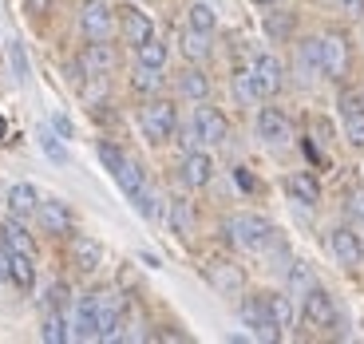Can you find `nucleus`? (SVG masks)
Listing matches in <instances>:
<instances>
[{"instance_id": "nucleus-1", "label": "nucleus", "mask_w": 364, "mask_h": 344, "mask_svg": "<svg viewBox=\"0 0 364 344\" xmlns=\"http://www.w3.org/2000/svg\"><path fill=\"white\" fill-rule=\"evenodd\" d=\"M222 230H226V237L237 245V249H265L269 237H273V226L257 214H234V217H226Z\"/></svg>"}, {"instance_id": "nucleus-2", "label": "nucleus", "mask_w": 364, "mask_h": 344, "mask_svg": "<svg viewBox=\"0 0 364 344\" xmlns=\"http://www.w3.org/2000/svg\"><path fill=\"white\" fill-rule=\"evenodd\" d=\"M139 127H143V135L151 139V143H166V139L178 131V111H174V103L155 100L139 111Z\"/></svg>"}, {"instance_id": "nucleus-3", "label": "nucleus", "mask_w": 364, "mask_h": 344, "mask_svg": "<svg viewBox=\"0 0 364 344\" xmlns=\"http://www.w3.org/2000/svg\"><path fill=\"white\" fill-rule=\"evenodd\" d=\"M250 72H254V83H257V95L262 100H269V95H277V91L285 87V68L277 55H254V64H250Z\"/></svg>"}, {"instance_id": "nucleus-4", "label": "nucleus", "mask_w": 364, "mask_h": 344, "mask_svg": "<svg viewBox=\"0 0 364 344\" xmlns=\"http://www.w3.org/2000/svg\"><path fill=\"white\" fill-rule=\"evenodd\" d=\"M321 64H325L328 80H345V72H348V40L341 36V32L321 36Z\"/></svg>"}, {"instance_id": "nucleus-5", "label": "nucleus", "mask_w": 364, "mask_h": 344, "mask_svg": "<svg viewBox=\"0 0 364 344\" xmlns=\"http://www.w3.org/2000/svg\"><path fill=\"white\" fill-rule=\"evenodd\" d=\"M242 321H246L262 340H277V336H282V328L273 325V317H269V301L265 297H246L242 301Z\"/></svg>"}, {"instance_id": "nucleus-6", "label": "nucleus", "mask_w": 364, "mask_h": 344, "mask_svg": "<svg viewBox=\"0 0 364 344\" xmlns=\"http://www.w3.org/2000/svg\"><path fill=\"white\" fill-rule=\"evenodd\" d=\"M341 123H345L348 143L364 151V103H360L356 91H345V95H341Z\"/></svg>"}, {"instance_id": "nucleus-7", "label": "nucleus", "mask_w": 364, "mask_h": 344, "mask_svg": "<svg viewBox=\"0 0 364 344\" xmlns=\"http://www.w3.org/2000/svg\"><path fill=\"white\" fill-rule=\"evenodd\" d=\"M257 139L269 143V146H285L293 139L289 119H285L282 111H273V107H262V111H257Z\"/></svg>"}, {"instance_id": "nucleus-8", "label": "nucleus", "mask_w": 364, "mask_h": 344, "mask_svg": "<svg viewBox=\"0 0 364 344\" xmlns=\"http://www.w3.org/2000/svg\"><path fill=\"white\" fill-rule=\"evenodd\" d=\"M206 277H210V285H214L222 297H237V293L246 289V273L237 269L234 262H210Z\"/></svg>"}, {"instance_id": "nucleus-9", "label": "nucleus", "mask_w": 364, "mask_h": 344, "mask_svg": "<svg viewBox=\"0 0 364 344\" xmlns=\"http://www.w3.org/2000/svg\"><path fill=\"white\" fill-rule=\"evenodd\" d=\"M119 24H123V40L127 44H143V40L155 36V24H151V16H146L143 9H135V4H123L119 9Z\"/></svg>"}, {"instance_id": "nucleus-10", "label": "nucleus", "mask_w": 364, "mask_h": 344, "mask_svg": "<svg viewBox=\"0 0 364 344\" xmlns=\"http://www.w3.org/2000/svg\"><path fill=\"white\" fill-rule=\"evenodd\" d=\"M328 245H333L337 262H341V265H348V269H356V265L364 262V245H360V234H356V230H348V226L333 230Z\"/></svg>"}, {"instance_id": "nucleus-11", "label": "nucleus", "mask_w": 364, "mask_h": 344, "mask_svg": "<svg viewBox=\"0 0 364 344\" xmlns=\"http://www.w3.org/2000/svg\"><path fill=\"white\" fill-rule=\"evenodd\" d=\"M80 28H83V36H87V40H107L111 36V9H107V4H100V0L83 4Z\"/></svg>"}, {"instance_id": "nucleus-12", "label": "nucleus", "mask_w": 364, "mask_h": 344, "mask_svg": "<svg viewBox=\"0 0 364 344\" xmlns=\"http://www.w3.org/2000/svg\"><path fill=\"white\" fill-rule=\"evenodd\" d=\"M301 313H305V321H309L313 328H328V325H333V317H337L333 297H328L325 289H317V285L305 293V308H301Z\"/></svg>"}, {"instance_id": "nucleus-13", "label": "nucleus", "mask_w": 364, "mask_h": 344, "mask_svg": "<svg viewBox=\"0 0 364 344\" xmlns=\"http://www.w3.org/2000/svg\"><path fill=\"white\" fill-rule=\"evenodd\" d=\"M297 75L301 83H313L317 75H325V64H321V40L309 36L297 44Z\"/></svg>"}, {"instance_id": "nucleus-14", "label": "nucleus", "mask_w": 364, "mask_h": 344, "mask_svg": "<svg viewBox=\"0 0 364 344\" xmlns=\"http://www.w3.org/2000/svg\"><path fill=\"white\" fill-rule=\"evenodd\" d=\"M194 123H198V131H202V143H210V146H222V143H226L230 123H226V115H222V111H214V107H198Z\"/></svg>"}, {"instance_id": "nucleus-15", "label": "nucleus", "mask_w": 364, "mask_h": 344, "mask_svg": "<svg viewBox=\"0 0 364 344\" xmlns=\"http://www.w3.org/2000/svg\"><path fill=\"white\" fill-rule=\"evenodd\" d=\"M80 68L87 75H107L111 68H115V52L107 48V40H91L80 55Z\"/></svg>"}, {"instance_id": "nucleus-16", "label": "nucleus", "mask_w": 364, "mask_h": 344, "mask_svg": "<svg viewBox=\"0 0 364 344\" xmlns=\"http://www.w3.org/2000/svg\"><path fill=\"white\" fill-rule=\"evenodd\" d=\"M36 217H40V226H44L48 234H68V230H72V210H68L64 202H55V198L40 202Z\"/></svg>"}, {"instance_id": "nucleus-17", "label": "nucleus", "mask_w": 364, "mask_h": 344, "mask_svg": "<svg viewBox=\"0 0 364 344\" xmlns=\"http://www.w3.org/2000/svg\"><path fill=\"white\" fill-rule=\"evenodd\" d=\"M72 336H75V340H100V325H95V297H83L80 305H75Z\"/></svg>"}, {"instance_id": "nucleus-18", "label": "nucleus", "mask_w": 364, "mask_h": 344, "mask_svg": "<svg viewBox=\"0 0 364 344\" xmlns=\"http://www.w3.org/2000/svg\"><path fill=\"white\" fill-rule=\"evenodd\" d=\"M210 174H214V163H210V154H202V151H191L186 158H182V182L186 186H206L210 182Z\"/></svg>"}, {"instance_id": "nucleus-19", "label": "nucleus", "mask_w": 364, "mask_h": 344, "mask_svg": "<svg viewBox=\"0 0 364 344\" xmlns=\"http://www.w3.org/2000/svg\"><path fill=\"white\" fill-rule=\"evenodd\" d=\"M285 190L293 194V198L301 202V206H317L321 202V186H317V178H313V174H289V178H285Z\"/></svg>"}, {"instance_id": "nucleus-20", "label": "nucleus", "mask_w": 364, "mask_h": 344, "mask_svg": "<svg viewBox=\"0 0 364 344\" xmlns=\"http://www.w3.org/2000/svg\"><path fill=\"white\" fill-rule=\"evenodd\" d=\"M36 206H40V194H36V186H28V182H16L9 190V210L16 217H28V214H36Z\"/></svg>"}, {"instance_id": "nucleus-21", "label": "nucleus", "mask_w": 364, "mask_h": 344, "mask_svg": "<svg viewBox=\"0 0 364 344\" xmlns=\"http://www.w3.org/2000/svg\"><path fill=\"white\" fill-rule=\"evenodd\" d=\"M72 262L80 265L83 273H91L95 265L103 262V249H100V242H95V237H75V242H72Z\"/></svg>"}, {"instance_id": "nucleus-22", "label": "nucleus", "mask_w": 364, "mask_h": 344, "mask_svg": "<svg viewBox=\"0 0 364 344\" xmlns=\"http://www.w3.org/2000/svg\"><path fill=\"white\" fill-rule=\"evenodd\" d=\"M178 91L186 95V100L202 103V100L210 95V80H206V72H198V68H186V72L178 75Z\"/></svg>"}, {"instance_id": "nucleus-23", "label": "nucleus", "mask_w": 364, "mask_h": 344, "mask_svg": "<svg viewBox=\"0 0 364 344\" xmlns=\"http://www.w3.org/2000/svg\"><path fill=\"white\" fill-rule=\"evenodd\" d=\"M135 52H139V64H143V68H155V72H163V64H166V44H163V40L151 36V40H143Z\"/></svg>"}, {"instance_id": "nucleus-24", "label": "nucleus", "mask_w": 364, "mask_h": 344, "mask_svg": "<svg viewBox=\"0 0 364 344\" xmlns=\"http://www.w3.org/2000/svg\"><path fill=\"white\" fill-rule=\"evenodd\" d=\"M191 226H194V210L186 198H174L171 202V230L178 237H191Z\"/></svg>"}, {"instance_id": "nucleus-25", "label": "nucleus", "mask_w": 364, "mask_h": 344, "mask_svg": "<svg viewBox=\"0 0 364 344\" xmlns=\"http://www.w3.org/2000/svg\"><path fill=\"white\" fill-rule=\"evenodd\" d=\"M262 28H265V36L269 40H289V32H293V16L289 12H265V20H262Z\"/></svg>"}, {"instance_id": "nucleus-26", "label": "nucleus", "mask_w": 364, "mask_h": 344, "mask_svg": "<svg viewBox=\"0 0 364 344\" xmlns=\"http://www.w3.org/2000/svg\"><path fill=\"white\" fill-rule=\"evenodd\" d=\"M269 317H273V325L277 328H293V301L285 297V293H269Z\"/></svg>"}, {"instance_id": "nucleus-27", "label": "nucleus", "mask_w": 364, "mask_h": 344, "mask_svg": "<svg viewBox=\"0 0 364 344\" xmlns=\"http://www.w3.org/2000/svg\"><path fill=\"white\" fill-rule=\"evenodd\" d=\"M206 52H210L206 32H198V28H186V32H182V55H186V60H206Z\"/></svg>"}, {"instance_id": "nucleus-28", "label": "nucleus", "mask_w": 364, "mask_h": 344, "mask_svg": "<svg viewBox=\"0 0 364 344\" xmlns=\"http://www.w3.org/2000/svg\"><path fill=\"white\" fill-rule=\"evenodd\" d=\"M12 281L20 289H32L36 285V265H32V254H12Z\"/></svg>"}, {"instance_id": "nucleus-29", "label": "nucleus", "mask_w": 364, "mask_h": 344, "mask_svg": "<svg viewBox=\"0 0 364 344\" xmlns=\"http://www.w3.org/2000/svg\"><path fill=\"white\" fill-rule=\"evenodd\" d=\"M40 336H44L48 344H64V340H72L64 313H48V317H44V328H40Z\"/></svg>"}, {"instance_id": "nucleus-30", "label": "nucleus", "mask_w": 364, "mask_h": 344, "mask_svg": "<svg viewBox=\"0 0 364 344\" xmlns=\"http://www.w3.org/2000/svg\"><path fill=\"white\" fill-rule=\"evenodd\" d=\"M234 95H237L242 103L262 100V95H257V83H254V72H250V68H237V72H234Z\"/></svg>"}, {"instance_id": "nucleus-31", "label": "nucleus", "mask_w": 364, "mask_h": 344, "mask_svg": "<svg viewBox=\"0 0 364 344\" xmlns=\"http://www.w3.org/2000/svg\"><path fill=\"white\" fill-rule=\"evenodd\" d=\"M0 234H4V242H9L12 254H32V237H28V230L20 226V222H9Z\"/></svg>"}, {"instance_id": "nucleus-32", "label": "nucleus", "mask_w": 364, "mask_h": 344, "mask_svg": "<svg viewBox=\"0 0 364 344\" xmlns=\"http://www.w3.org/2000/svg\"><path fill=\"white\" fill-rule=\"evenodd\" d=\"M186 20H191V28H198V32H214V24H218V16H214V9H210V4H191V12H186Z\"/></svg>"}, {"instance_id": "nucleus-33", "label": "nucleus", "mask_w": 364, "mask_h": 344, "mask_svg": "<svg viewBox=\"0 0 364 344\" xmlns=\"http://www.w3.org/2000/svg\"><path fill=\"white\" fill-rule=\"evenodd\" d=\"M115 182H119V186H123V194H127V198H131V194H135V190H143V171H139L135 163H123V166H119V171H115Z\"/></svg>"}, {"instance_id": "nucleus-34", "label": "nucleus", "mask_w": 364, "mask_h": 344, "mask_svg": "<svg viewBox=\"0 0 364 344\" xmlns=\"http://www.w3.org/2000/svg\"><path fill=\"white\" fill-rule=\"evenodd\" d=\"M131 83H135V91H159V87H163V75H159L155 68H143V64H139V68H135V80H131Z\"/></svg>"}, {"instance_id": "nucleus-35", "label": "nucleus", "mask_w": 364, "mask_h": 344, "mask_svg": "<svg viewBox=\"0 0 364 344\" xmlns=\"http://www.w3.org/2000/svg\"><path fill=\"white\" fill-rule=\"evenodd\" d=\"M68 301H72V293H68V285H60V281H55L52 289H48L44 305H48V313H64V308H68Z\"/></svg>"}, {"instance_id": "nucleus-36", "label": "nucleus", "mask_w": 364, "mask_h": 344, "mask_svg": "<svg viewBox=\"0 0 364 344\" xmlns=\"http://www.w3.org/2000/svg\"><path fill=\"white\" fill-rule=\"evenodd\" d=\"M309 289H313V277H309V269L297 262V265L289 269V293H301V297H305Z\"/></svg>"}, {"instance_id": "nucleus-37", "label": "nucleus", "mask_w": 364, "mask_h": 344, "mask_svg": "<svg viewBox=\"0 0 364 344\" xmlns=\"http://www.w3.org/2000/svg\"><path fill=\"white\" fill-rule=\"evenodd\" d=\"M178 146H182L186 154L198 151V146H202V131H198V123H194V119L186 123V127H178Z\"/></svg>"}, {"instance_id": "nucleus-38", "label": "nucleus", "mask_w": 364, "mask_h": 344, "mask_svg": "<svg viewBox=\"0 0 364 344\" xmlns=\"http://www.w3.org/2000/svg\"><path fill=\"white\" fill-rule=\"evenodd\" d=\"M131 202H135V210H139V214H143V217H159V206H155V194H151V190H146V186H143V190H135V194H131Z\"/></svg>"}, {"instance_id": "nucleus-39", "label": "nucleus", "mask_w": 364, "mask_h": 344, "mask_svg": "<svg viewBox=\"0 0 364 344\" xmlns=\"http://www.w3.org/2000/svg\"><path fill=\"white\" fill-rule=\"evenodd\" d=\"M100 158H103V166H107L111 174H115L119 166L127 163V158H123V154H119V146H111V143H100Z\"/></svg>"}, {"instance_id": "nucleus-40", "label": "nucleus", "mask_w": 364, "mask_h": 344, "mask_svg": "<svg viewBox=\"0 0 364 344\" xmlns=\"http://www.w3.org/2000/svg\"><path fill=\"white\" fill-rule=\"evenodd\" d=\"M40 146H44V154L52 158V163H68V154H64V146L55 143V135H48V131H44V135H40Z\"/></svg>"}, {"instance_id": "nucleus-41", "label": "nucleus", "mask_w": 364, "mask_h": 344, "mask_svg": "<svg viewBox=\"0 0 364 344\" xmlns=\"http://www.w3.org/2000/svg\"><path fill=\"white\" fill-rule=\"evenodd\" d=\"M348 217L364 222V186H356V190L348 194Z\"/></svg>"}, {"instance_id": "nucleus-42", "label": "nucleus", "mask_w": 364, "mask_h": 344, "mask_svg": "<svg viewBox=\"0 0 364 344\" xmlns=\"http://www.w3.org/2000/svg\"><path fill=\"white\" fill-rule=\"evenodd\" d=\"M0 281H12V249L0 242Z\"/></svg>"}, {"instance_id": "nucleus-43", "label": "nucleus", "mask_w": 364, "mask_h": 344, "mask_svg": "<svg viewBox=\"0 0 364 344\" xmlns=\"http://www.w3.org/2000/svg\"><path fill=\"white\" fill-rule=\"evenodd\" d=\"M12 68H16V80H28V64H24V48L12 44Z\"/></svg>"}, {"instance_id": "nucleus-44", "label": "nucleus", "mask_w": 364, "mask_h": 344, "mask_svg": "<svg viewBox=\"0 0 364 344\" xmlns=\"http://www.w3.org/2000/svg\"><path fill=\"white\" fill-rule=\"evenodd\" d=\"M337 4L348 12V16H360V12H364V0H337Z\"/></svg>"}, {"instance_id": "nucleus-45", "label": "nucleus", "mask_w": 364, "mask_h": 344, "mask_svg": "<svg viewBox=\"0 0 364 344\" xmlns=\"http://www.w3.org/2000/svg\"><path fill=\"white\" fill-rule=\"evenodd\" d=\"M52 127H55V131H60V135H64V139H68V135H72V123H68V119H64V115H55V119H52Z\"/></svg>"}, {"instance_id": "nucleus-46", "label": "nucleus", "mask_w": 364, "mask_h": 344, "mask_svg": "<svg viewBox=\"0 0 364 344\" xmlns=\"http://www.w3.org/2000/svg\"><path fill=\"white\" fill-rule=\"evenodd\" d=\"M48 9H52V0H28V12H36V16L48 12Z\"/></svg>"}, {"instance_id": "nucleus-47", "label": "nucleus", "mask_w": 364, "mask_h": 344, "mask_svg": "<svg viewBox=\"0 0 364 344\" xmlns=\"http://www.w3.org/2000/svg\"><path fill=\"white\" fill-rule=\"evenodd\" d=\"M9 135V123H4V115H0V139Z\"/></svg>"}, {"instance_id": "nucleus-48", "label": "nucleus", "mask_w": 364, "mask_h": 344, "mask_svg": "<svg viewBox=\"0 0 364 344\" xmlns=\"http://www.w3.org/2000/svg\"><path fill=\"white\" fill-rule=\"evenodd\" d=\"M254 4H265V9H273V4H282V0H254Z\"/></svg>"}]
</instances>
